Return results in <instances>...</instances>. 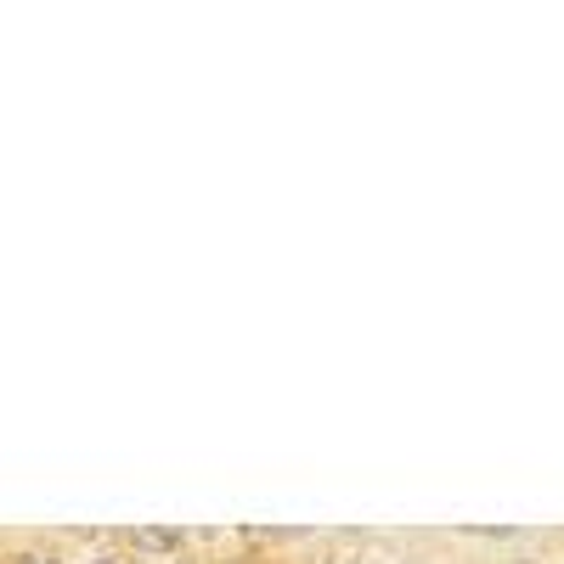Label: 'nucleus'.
<instances>
[{"label":"nucleus","mask_w":564,"mask_h":564,"mask_svg":"<svg viewBox=\"0 0 564 564\" xmlns=\"http://www.w3.org/2000/svg\"><path fill=\"white\" fill-rule=\"evenodd\" d=\"M141 547H175V531H135Z\"/></svg>","instance_id":"f257e3e1"},{"label":"nucleus","mask_w":564,"mask_h":564,"mask_svg":"<svg viewBox=\"0 0 564 564\" xmlns=\"http://www.w3.org/2000/svg\"><path fill=\"white\" fill-rule=\"evenodd\" d=\"M18 564H57V558H18Z\"/></svg>","instance_id":"f03ea898"}]
</instances>
